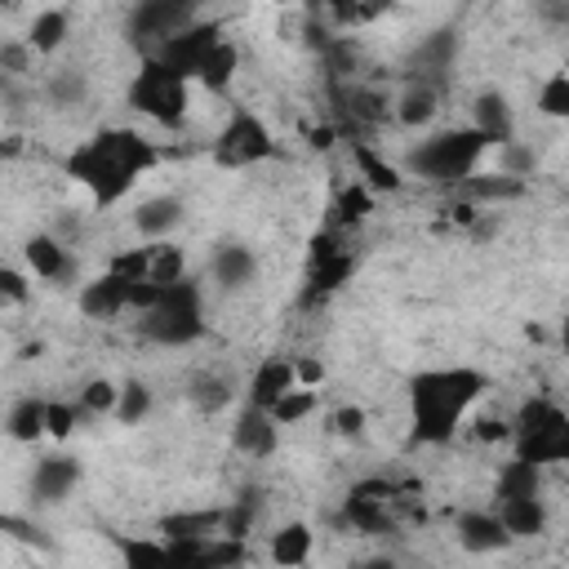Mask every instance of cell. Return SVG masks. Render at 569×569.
<instances>
[{
    "label": "cell",
    "mask_w": 569,
    "mask_h": 569,
    "mask_svg": "<svg viewBox=\"0 0 569 569\" xmlns=\"http://www.w3.org/2000/svg\"><path fill=\"white\" fill-rule=\"evenodd\" d=\"M160 164V147L138 133V129H124V124H107V129H93L84 142H76L67 156H62V173L89 191V200L98 209H111L120 204L142 173H151Z\"/></svg>",
    "instance_id": "cell-1"
},
{
    "label": "cell",
    "mask_w": 569,
    "mask_h": 569,
    "mask_svg": "<svg viewBox=\"0 0 569 569\" xmlns=\"http://www.w3.org/2000/svg\"><path fill=\"white\" fill-rule=\"evenodd\" d=\"M489 391V373L471 365H440L409 378V440L413 445H449L467 418V409Z\"/></svg>",
    "instance_id": "cell-2"
},
{
    "label": "cell",
    "mask_w": 569,
    "mask_h": 569,
    "mask_svg": "<svg viewBox=\"0 0 569 569\" xmlns=\"http://www.w3.org/2000/svg\"><path fill=\"white\" fill-rule=\"evenodd\" d=\"M138 316H142L138 320V333L151 347H169V351L200 342L204 329H209V320H204V289H200L196 276H182L173 284H160L156 302L147 311H138Z\"/></svg>",
    "instance_id": "cell-3"
},
{
    "label": "cell",
    "mask_w": 569,
    "mask_h": 569,
    "mask_svg": "<svg viewBox=\"0 0 569 569\" xmlns=\"http://www.w3.org/2000/svg\"><path fill=\"white\" fill-rule=\"evenodd\" d=\"M485 151H489V138L467 124V129H440V133H431L422 142H409V151H405L400 164L413 178H422V182L453 187V182H462L480 164Z\"/></svg>",
    "instance_id": "cell-4"
},
{
    "label": "cell",
    "mask_w": 569,
    "mask_h": 569,
    "mask_svg": "<svg viewBox=\"0 0 569 569\" xmlns=\"http://www.w3.org/2000/svg\"><path fill=\"white\" fill-rule=\"evenodd\" d=\"M507 422H511L516 458L538 462V467H556L569 458V413L556 400L529 396V400H520V409Z\"/></svg>",
    "instance_id": "cell-5"
},
{
    "label": "cell",
    "mask_w": 569,
    "mask_h": 569,
    "mask_svg": "<svg viewBox=\"0 0 569 569\" xmlns=\"http://www.w3.org/2000/svg\"><path fill=\"white\" fill-rule=\"evenodd\" d=\"M124 102L142 120H151L160 129H178L187 120V107H191V80H182L178 71H169L156 58H142V67L133 71V80L124 89Z\"/></svg>",
    "instance_id": "cell-6"
},
{
    "label": "cell",
    "mask_w": 569,
    "mask_h": 569,
    "mask_svg": "<svg viewBox=\"0 0 569 569\" xmlns=\"http://www.w3.org/2000/svg\"><path fill=\"white\" fill-rule=\"evenodd\" d=\"M276 156H280L276 133L249 107H236L213 138V164H222V169H253V164H267Z\"/></svg>",
    "instance_id": "cell-7"
},
{
    "label": "cell",
    "mask_w": 569,
    "mask_h": 569,
    "mask_svg": "<svg viewBox=\"0 0 569 569\" xmlns=\"http://www.w3.org/2000/svg\"><path fill=\"white\" fill-rule=\"evenodd\" d=\"M196 18H200V0H133L129 18H124V36L147 58V53H156L160 40H169L173 31H182Z\"/></svg>",
    "instance_id": "cell-8"
},
{
    "label": "cell",
    "mask_w": 569,
    "mask_h": 569,
    "mask_svg": "<svg viewBox=\"0 0 569 569\" xmlns=\"http://www.w3.org/2000/svg\"><path fill=\"white\" fill-rule=\"evenodd\" d=\"M218 40H222V27H218V22L196 18V22H187L182 31H173L169 40H160V44H156V53H147V58L164 62V67H169V71H178L182 80H196V71H200L204 53H209Z\"/></svg>",
    "instance_id": "cell-9"
},
{
    "label": "cell",
    "mask_w": 569,
    "mask_h": 569,
    "mask_svg": "<svg viewBox=\"0 0 569 569\" xmlns=\"http://www.w3.org/2000/svg\"><path fill=\"white\" fill-rule=\"evenodd\" d=\"M453 62H458V31H453V27H436V31H427V36L413 44V53L405 58V71H400V76L431 80V84L445 89Z\"/></svg>",
    "instance_id": "cell-10"
},
{
    "label": "cell",
    "mask_w": 569,
    "mask_h": 569,
    "mask_svg": "<svg viewBox=\"0 0 569 569\" xmlns=\"http://www.w3.org/2000/svg\"><path fill=\"white\" fill-rule=\"evenodd\" d=\"M22 262H27V271H31L36 280H49V284L76 276V253H71V244L58 240L53 231H31V236L22 240Z\"/></svg>",
    "instance_id": "cell-11"
},
{
    "label": "cell",
    "mask_w": 569,
    "mask_h": 569,
    "mask_svg": "<svg viewBox=\"0 0 569 569\" xmlns=\"http://www.w3.org/2000/svg\"><path fill=\"white\" fill-rule=\"evenodd\" d=\"M129 293H133V280H124L107 267V271H98L93 280H84L76 289V307L89 320H116L120 311H129Z\"/></svg>",
    "instance_id": "cell-12"
},
{
    "label": "cell",
    "mask_w": 569,
    "mask_h": 569,
    "mask_svg": "<svg viewBox=\"0 0 569 569\" xmlns=\"http://www.w3.org/2000/svg\"><path fill=\"white\" fill-rule=\"evenodd\" d=\"M276 445H280V422H276L267 409L244 405V409L236 413V422H231V449H236L240 458H249V462H262V458L276 453Z\"/></svg>",
    "instance_id": "cell-13"
},
{
    "label": "cell",
    "mask_w": 569,
    "mask_h": 569,
    "mask_svg": "<svg viewBox=\"0 0 569 569\" xmlns=\"http://www.w3.org/2000/svg\"><path fill=\"white\" fill-rule=\"evenodd\" d=\"M80 476H84L80 458H76V453L53 449V453H44V458L31 467V498H36V502H44V507H53V502L71 498V489L80 485Z\"/></svg>",
    "instance_id": "cell-14"
},
{
    "label": "cell",
    "mask_w": 569,
    "mask_h": 569,
    "mask_svg": "<svg viewBox=\"0 0 569 569\" xmlns=\"http://www.w3.org/2000/svg\"><path fill=\"white\" fill-rule=\"evenodd\" d=\"M440 102H445V89H440V84L400 76V93L391 98V120L405 124V129H427V124L436 120Z\"/></svg>",
    "instance_id": "cell-15"
},
{
    "label": "cell",
    "mask_w": 569,
    "mask_h": 569,
    "mask_svg": "<svg viewBox=\"0 0 569 569\" xmlns=\"http://www.w3.org/2000/svg\"><path fill=\"white\" fill-rule=\"evenodd\" d=\"M209 280H213L222 293L249 289V284L258 280V253H253L249 244H240V240L213 244V253H209Z\"/></svg>",
    "instance_id": "cell-16"
},
{
    "label": "cell",
    "mask_w": 569,
    "mask_h": 569,
    "mask_svg": "<svg viewBox=\"0 0 569 569\" xmlns=\"http://www.w3.org/2000/svg\"><path fill=\"white\" fill-rule=\"evenodd\" d=\"M453 533H458V547L471 551V556H493V551H507V547H511V533L502 529L498 511H485V507L458 511Z\"/></svg>",
    "instance_id": "cell-17"
},
{
    "label": "cell",
    "mask_w": 569,
    "mask_h": 569,
    "mask_svg": "<svg viewBox=\"0 0 569 569\" xmlns=\"http://www.w3.org/2000/svg\"><path fill=\"white\" fill-rule=\"evenodd\" d=\"M471 129L489 138V147H502L516 138V107L502 89H480L471 98Z\"/></svg>",
    "instance_id": "cell-18"
},
{
    "label": "cell",
    "mask_w": 569,
    "mask_h": 569,
    "mask_svg": "<svg viewBox=\"0 0 569 569\" xmlns=\"http://www.w3.org/2000/svg\"><path fill=\"white\" fill-rule=\"evenodd\" d=\"M498 520H502V529L511 533V542H525V538H542L547 533V502H542V493H507V498H498Z\"/></svg>",
    "instance_id": "cell-19"
},
{
    "label": "cell",
    "mask_w": 569,
    "mask_h": 569,
    "mask_svg": "<svg viewBox=\"0 0 569 569\" xmlns=\"http://www.w3.org/2000/svg\"><path fill=\"white\" fill-rule=\"evenodd\" d=\"M182 218H187L182 196L160 191V196H147V200L133 209V231H138L142 240H164V236H173V231L182 227Z\"/></svg>",
    "instance_id": "cell-20"
},
{
    "label": "cell",
    "mask_w": 569,
    "mask_h": 569,
    "mask_svg": "<svg viewBox=\"0 0 569 569\" xmlns=\"http://www.w3.org/2000/svg\"><path fill=\"white\" fill-rule=\"evenodd\" d=\"M289 387H298V378H293V360L289 356H267V360H258L253 365V373H249V400L244 405H258V409H271Z\"/></svg>",
    "instance_id": "cell-21"
},
{
    "label": "cell",
    "mask_w": 569,
    "mask_h": 569,
    "mask_svg": "<svg viewBox=\"0 0 569 569\" xmlns=\"http://www.w3.org/2000/svg\"><path fill=\"white\" fill-rule=\"evenodd\" d=\"M453 191L462 200H471V204H498V200H520L529 191V178H511L502 169H493V173H476L471 169L462 182H453Z\"/></svg>",
    "instance_id": "cell-22"
},
{
    "label": "cell",
    "mask_w": 569,
    "mask_h": 569,
    "mask_svg": "<svg viewBox=\"0 0 569 569\" xmlns=\"http://www.w3.org/2000/svg\"><path fill=\"white\" fill-rule=\"evenodd\" d=\"M356 271V253L351 249H338L329 258H316L311 262V276H307V289H302V307H316L325 302L329 293H338Z\"/></svg>",
    "instance_id": "cell-23"
},
{
    "label": "cell",
    "mask_w": 569,
    "mask_h": 569,
    "mask_svg": "<svg viewBox=\"0 0 569 569\" xmlns=\"http://www.w3.org/2000/svg\"><path fill=\"white\" fill-rule=\"evenodd\" d=\"M338 102H342V111H347V120H356V124H387L391 120V93L387 89H378V84H347L342 93H338Z\"/></svg>",
    "instance_id": "cell-24"
},
{
    "label": "cell",
    "mask_w": 569,
    "mask_h": 569,
    "mask_svg": "<svg viewBox=\"0 0 569 569\" xmlns=\"http://www.w3.org/2000/svg\"><path fill=\"white\" fill-rule=\"evenodd\" d=\"M351 160H356L360 182H365L373 196H382V191H400V187H405L400 164H391L378 147H369V142H351Z\"/></svg>",
    "instance_id": "cell-25"
},
{
    "label": "cell",
    "mask_w": 569,
    "mask_h": 569,
    "mask_svg": "<svg viewBox=\"0 0 569 569\" xmlns=\"http://www.w3.org/2000/svg\"><path fill=\"white\" fill-rule=\"evenodd\" d=\"M187 400H191L204 418H213V413H222V409L236 400V382H231L222 369H200V373L187 378Z\"/></svg>",
    "instance_id": "cell-26"
},
{
    "label": "cell",
    "mask_w": 569,
    "mask_h": 569,
    "mask_svg": "<svg viewBox=\"0 0 569 569\" xmlns=\"http://www.w3.org/2000/svg\"><path fill=\"white\" fill-rule=\"evenodd\" d=\"M44 409H49V396H18L4 409V436L18 445L44 440Z\"/></svg>",
    "instance_id": "cell-27"
},
{
    "label": "cell",
    "mask_w": 569,
    "mask_h": 569,
    "mask_svg": "<svg viewBox=\"0 0 569 569\" xmlns=\"http://www.w3.org/2000/svg\"><path fill=\"white\" fill-rule=\"evenodd\" d=\"M89 93H93V80H89V71L76 67V62H71V67H53L49 80H44V98H49L58 111H76V107H84Z\"/></svg>",
    "instance_id": "cell-28"
},
{
    "label": "cell",
    "mask_w": 569,
    "mask_h": 569,
    "mask_svg": "<svg viewBox=\"0 0 569 569\" xmlns=\"http://www.w3.org/2000/svg\"><path fill=\"white\" fill-rule=\"evenodd\" d=\"M311 547H316V529L307 520H289L271 533L267 542V560L271 565H307L311 560Z\"/></svg>",
    "instance_id": "cell-29"
},
{
    "label": "cell",
    "mask_w": 569,
    "mask_h": 569,
    "mask_svg": "<svg viewBox=\"0 0 569 569\" xmlns=\"http://www.w3.org/2000/svg\"><path fill=\"white\" fill-rule=\"evenodd\" d=\"M67 36H71V13H67L62 4H49V9H40V13L31 18L27 44H31V53L53 58V53L67 44Z\"/></svg>",
    "instance_id": "cell-30"
},
{
    "label": "cell",
    "mask_w": 569,
    "mask_h": 569,
    "mask_svg": "<svg viewBox=\"0 0 569 569\" xmlns=\"http://www.w3.org/2000/svg\"><path fill=\"white\" fill-rule=\"evenodd\" d=\"M236 71H240V49L222 36V40L204 53V62H200L196 80H200L209 93H227V89H231V80H236Z\"/></svg>",
    "instance_id": "cell-31"
},
{
    "label": "cell",
    "mask_w": 569,
    "mask_h": 569,
    "mask_svg": "<svg viewBox=\"0 0 569 569\" xmlns=\"http://www.w3.org/2000/svg\"><path fill=\"white\" fill-rule=\"evenodd\" d=\"M187 276V249L173 244L169 236L164 240H147V280L151 284H173Z\"/></svg>",
    "instance_id": "cell-32"
},
{
    "label": "cell",
    "mask_w": 569,
    "mask_h": 569,
    "mask_svg": "<svg viewBox=\"0 0 569 569\" xmlns=\"http://www.w3.org/2000/svg\"><path fill=\"white\" fill-rule=\"evenodd\" d=\"M333 218H329V227H356V222H365L369 213H373V191L356 178V182H347L338 196H333V209H329Z\"/></svg>",
    "instance_id": "cell-33"
},
{
    "label": "cell",
    "mask_w": 569,
    "mask_h": 569,
    "mask_svg": "<svg viewBox=\"0 0 569 569\" xmlns=\"http://www.w3.org/2000/svg\"><path fill=\"white\" fill-rule=\"evenodd\" d=\"M151 405H156L151 387H147L142 378H124V382H120V396H116L111 418H116V422H124V427H138V422L151 413Z\"/></svg>",
    "instance_id": "cell-34"
},
{
    "label": "cell",
    "mask_w": 569,
    "mask_h": 569,
    "mask_svg": "<svg viewBox=\"0 0 569 569\" xmlns=\"http://www.w3.org/2000/svg\"><path fill=\"white\" fill-rule=\"evenodd\" d=\"M507 493H542V467L525 462V458H511L498 471V498H507Z\"/></svg>",
    "instance_id": "cell-35"
},
{
    "label": "cell",
    "mask_w": 569,
    "mask_h": 569,
    "mask_svg": "<svg viewBox=\"0 0 569 569\" xmlns=\"http://www.w3.org/2000/svg\"><path fill=\"white\" fill-rule=\"evenodd\" d=\"M258 511H262V498H258V493H240L231 507H222V516H218V533L249 538V529L258 525Z\"/></svg>",
    "instance_id": "cell-36"
},
{
    "label": "cell",
    "mask_w": 569,
    "mask_h": 569,
    "mask_svg": "<svg viewBox=\"0 0 569 569\" xmlns=\"http://www.w3.org/2000/svg\"><path fill=\"white\" fill-rule=\"evenodd\" d=\"M218 511H178V516H164L160 520V533L164 538H204V533H218Z\"/></svg>",
    "instance_id": "cell-37"
},
{
    "label": "cell",
    "mask_w": 569,
    "mask_h": 569,
    "mask_svg": "<svg viewBox=\"0 0 569 569\" xmlns=\"http://www.w3.org/2000/svg\"><path fill=\"white\" fill-rule=\"evenodd\" d=\"M111 542H116V551H120V560H124L129 569H138V565H169V547H164V542L133 538V533H116Z\"/></svg>",
    "instance_id": "cell-38"
},
{
    "label": "cell",
    "mask_w": 569,
    "mask_h": 569,
    "mask_svg": "<svg viewBox=\"0 0 569 569\" xmlns=\"http://www.w3.org/2000/svg\"><path fill=\"white\" fill-rule=\"evenodd\" d=\"M116 396H120V382H111V378H89V382L80 387L76 405L84 409V418H107V413L116 409Z\"/></svg>",
    "instance_id": "cell-39"
},
{
    "label": "cell",
    "mask_w": 569,
    "mask_h": 569,
    "mask_svg": "<svg viewBox=\"0 0 569 569\" xmlns=\"http://www.w3.org/2000/svg\"><path fill=\"white\" fill-rule=\"evenodd\" d=\"M311 409H316V391H311V387H289L267 413H271L280 427H298L302 418H311Z\"/></svg>",
    "instance_id": "cell-40"
},
{
    "label": "cell",
    "mask_w": 569,
    "mask_h": 569,
    "mask_svg": "<svg viewBox=\"0 0 569 569\" xmlns=\"http://www.w3.org/2000/svg\"><path fill=\"white\" fill-rule=\"evenodd\" d=\"M547 120H569V76L565 71H551L538 89V102H533Z\"/></svg>",
    "instance_id": "cell-41"
},
{
    "label": "cell",
    "mask_w": 569,
    "mask_h": 569,
    "mask_svg": "<svg viewBox=\"0 0 569 569\" xmlns=\"http://www.w3.org/2000/svg\"><path fill=\"white\" fill-rule=\"evenodd\" d=\"M80 422H84V409L76 400H49V409H44V436L71 440V431H80Z\"/></svg>",
    "instance_id": "cell-42"
},
{
    "label": "cell",
    "mask_w": 569,
    "mask_h": 569,
    "mask_svg": "<svg viewBox=\"0 0 569 569\" xmlns=\"http://www.w3.org/2000/svg\"><path fill=\"white\" fill-rule=\"evenodd\" d=\"M31 298V276L0 262V307H22Z\"/></svg>",
    "instance_id": "cell-43"
},
{
    "label": "cell",
    "mask_w": 569,
    "mask_h": 569,
    "mask_svg": "<svg viewBox=\"0 0 569 569\" xmlns=\"http://www.w3.org/2000/svg\"><path fill=\"white\" fill-rule=\"evenodd\" d=\"M365 422H369V413H365L360 405H338V409L329 413V431H333V436H342V440L365 436Z\"/></svg>",
    "instance_id": "cell-44"
},
{
    "label": "cell",
    "mask_w": 569,
    "mask_h": 569,
    "mask_svg": "<svg viewBox=\"0 0 569 569\" xmlns=\"http://www.w3.org/2000/svg\"><path fill=\"white\" fill-rule=\"evenodd\" d=\"M107 267H111L116 276H124V280H147V240H142L138 249H120Z\"/></svg>",
    "instance_id": "cell-45"
},
{
    "label": "cell",
    "mask_w": 569,
    "mask_h": 569,
    "mask_svg": "<svg viewBox=\"0 0 569 569\" xmlns=\"http://www.w3.org/2000/svg\"><path fill=\"white\" fill-rule=\"evenodd\" d=\"M391 4H396V0H351V4L338 13V22H342V27H365V22L382 18Z\"/></svg>",
    "instance_id": "cell-46"
},
{
    "label": "cell",
    "mask_w": 569,
    "mask_h": 569,
    "mask_svg": "<svg viewBox=\"0 0 569 569\" xmlns=\"http://www.w3.org/2000/svg\"><path fill=\"white\" fill-rule=\"evenodd\" d=\"M27 67H31V44H27V40H22V44H0V71L27 76Z\"/></svg>",
    "instance_id": "cell-47"
},
{
    "label": "cell",
    "mask_w": 569,
    "mask_h": 569,
    "mask_svg": "<svg viewBox=\"0 0 569 569\" xmlns=\"http://www.w3.org/2000/svg\"><path fill=\"white\" fill-rule=\"evenodd\" d=\"M476 440H480V445L511 440V422H507V418H480V422H476Z\"/></svg>",
    "instance_id": "cell-48"
},
{
    "label": "cell",
    "mask_w": 569,
    "mask_h": 569,
    "mask_svg": "<svg viewBox=\"0 0 569 569\" xmlns=\"http://www.w3.org/2000/svg\"><path fill=\"white\" fill-rule=\"evenodd\" d=\"M293 378H298V387H320L325 382V365L302 356V360H293Z\"/></svg>",
    "instance_id": "cell-49"
},
{
    "label": "cell",
    "mask_w": 569,
    "mask_h": 569,
    "mask_svg": "<svg viewBox=\"0 0 569 569\" xmlns=\"http://www.w3.org/2000/svg\"><path fill=\"white\" fill-rule=\"evenodd\" d=\"M307 138H311V147H329V142H333V129L325 124V129H311Z\"/></svg>",
    "instance_id": "cell-50"
},
{
    "label": "cell",
    "mask_w": 569,
    "mask_h": 569,
    "mask_svg": "<svg viewBox=\"0 0 569 569\" xmlns=\"http://www.w3.org/2000/svg\"><path fill=\"white\" fill-rule=\"evenodd\" d=\"M311 4H320V9H329V13H333V18H338V13H342V9H347V4H351V0H311Z\"/></svg>",
    "instance_id": "cell-51"
},
{
    "label": "cell",
    "mask_w": 569,
    "mask_h": 569,
    "mask_svg": "<svg viewBox=\"0 0 569 569\" xmlns=\"http://www.w3.org/2000/svg\"><path fill=\"white\" fill-rule=\"evenodd\" d=\"M538 4H542V9H560L565 0H538Z\"/></svg>",
    "instance_id": "cell-52"
},
{
    "label": "cell",
    "mask_w": 569,
    "mask_h": 569,
    "mask_svg": "<svg viewBox=\"0 0 569 569\" xmlns=\"http://www.w3.org/2000/svg\"><path fill=\"white\" fill-rule=\"evenodd\" d=\"M18 4H22V0H0V9H18Z\"/></svg>",
    "instance_id": "cell-53"
},
{
    "label": "cell",
    "mask_w": 569,
    "mask_h": 569,
    "mask_svg": "<svg viewBox=\"0 0 569 569\" xmlns=\"http://www.w3.org/2000/svg\"><path fill=\"white\" fill-rule=\"evenodd\" d=\"M276 4H293V0H276Z\"/></svg>",
    "instance_id": "cell-54"
}]
</instances>
